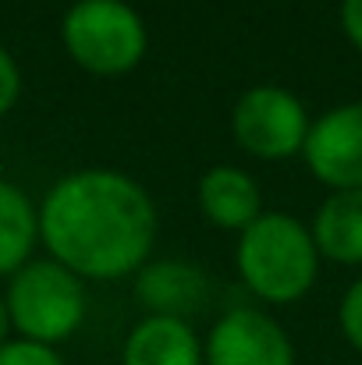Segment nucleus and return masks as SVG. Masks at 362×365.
Here are the masks:
<instances>
[{
    "label": "nucleus",
    "instance_id": "nucleus-3",
    "mask_svg": "<svg viewBox=\"0 0 362 365\" xmlns=\"http://www.w3.org/2000/svg\"><path fill=\"white\" fill-rule=\"evenodd\" d=\"M0 298L11 319V334L46 348L75 337L89 312L86 280L50 255H32L18 273H11Z\"/></svg>",
    "mask_w": 362,
    "mask_h": 365
},
{
    "label": "nucleus",
    "instance_id": "nucleus-11",
    "mask_svg": "<svg viewBox=\"0 0 362 365\" xmlns=\"http://www.w3.org/2000/svg\"><path fill=\"white\" fill-rule=\"evenodd\" d=\"M313 242L320 259L362 266V188L331 192L313 217Z\"/></svg>",
    "mask_w": 362,
    "mask_h": 365
},
{
    "label": "nucleus",
    "instance_id": "nucleus-5",
    "mask_svg": "<svg viewBox=\"0 0 362 365\" xmlns=\"http://www.w3.org/2000/svg\"><path fill=\"white\" fill-rule=\"evenodd\" d=\"M309 114L302 100L284 86H252L231 107V135L256 160L298 156L309 135Z\"/></svg>",
    "mask_w": 362,
    "mask_h": 365
},
{
    "label": "nucleus",
    "instance_id": "nucleus-1",
    "mask_svg": "<svg viewBox=\"0 0 362 365\" xmlns=\"http://www.w3.org/2000/svg\"><path fill=\"white\" fill-rule=\"evenodd\" d=\"M39 213V245L82 280L135 277L156 245L149 192L111 167H82L50 185Z\"/></svg>",
    "mask_w": 362,
    "mask_h": 365
},
{
    "label": "nucleus",
    "instance_id": "nucleus-9",
    "mask_svg": "<svg viewBox=\"0 0 362 365\" xmlns=\"http://www.w3.org/2000/svg\"><path fill=\"white\" fill-rule=\"evenodd\" d=\"M121 365H203V337L188 319L142 316L121 344Z\"/></svg>",
    "mask_w": 362,
    "mask_h": 365
},
{
    "label": "nucleus",
    "instance_id": "nucleus-2",
    "mask_svg": "<svg viewBox=\"0 0 362 365\" xmlns=\"http://www.w3.org/2000/svg\"><path fill=\"white\" fill-rule=\"evenodd\" d=\"M235 266L241 284L256 298L270 305H291L313 291L320 277V248L298 217L263 210L238 235Z\"/></svg>",
    "mask_w": 362,
    "mask_h": 365
},
{
    "label": "nucleus",
    "instance_id": "nucleus-13",
    "mask_svg": "<svg viewBox=\"0 0 362 365\" xmlns=\"http://www.w3.org/2000/svg\"><path fill=\"white\" fill-rule=\"evenodd\" d=\"M0 365H68V362H64V355H61L57 348L11 337V341L0 348Z\"/></svg>",
    "mask_w": 362,
    "mask_h": 365
},
{
    "label": "nucleus",
    "instance_id": "nucleus-10",
    "mask_svg": "<svg viewBox=\"0 0 362 365\" xmlns=\"http://www.w3.org/2000/svg\"><path fill=\"white\" fill-rule=\"evenodd\" d=\"M196 199H199L203 217L221 231H238L241 235L263 213V192H259L256 178L235 163L210 167L196 185Z\"/></svg>",
    "mask_w": 362,
    "mask_h": 365
},
{
    "label": "nucleus",
    "instance_id": "nucleus-4",
    "mask_svg": "<svg viewBox=\"0 0 362 365\" xmlns=\"http://www.w3.org/2000/svg\"><path fill=\"white\" fill-rule=\"evenodd\" d=\"M68 57L100 78H118L142 64L149 32L128 0H75L61 18Z\"/></svg>",
    "mask_w": 362,
    "mask_h": 365
},
{
    "label": "nucleus",
    "instance_id": "nucleus-15",
    "mask_svg": "<svg viewBox=\"0 0 362 365\" xmlns=\"http://www.w3.org/2000/svg\"><path fill=\"white\" fill-rule=\"evenodd\" d=\"M18 96H21V68L11 57V50L0 46V118L18 103Z\"/></svg>",
    "mask_w": 362,
    "mask_h": 365
},
{
    "label": "nucleus",
    "instance_id": "nucleus-17",
    "mask_svg": "<svg viewBox=\"0 0 362 365\" xmlns=\"http://www.w3.org/2000/svg\"><path fill=\"white\" fill-rule=\"evenodd\" d=\"M11 341V319H7V309H4V298H0V348Z\"/></svg>",
    "mask_w": 362,
    "mask_h": 365
},
{
    "label": "nucleus",
    "instance_id": "nucleus-8",
    "mask_svg": "<svg viewBox=\"0 0 362 365\" xmlns=\"http://www.w3.org/2000/svg\"><path fill=\"white\" fill-rule=\"evenodd\" d=\"M206 291H210L206 273L185 259L146 262L135 273V302L146 309V316L188 319V312H196L206 302Z\"/></svg>",
    "mask_w": 362,
    "mask_h": 365
},
{
    "label": "nucleus",
    "instance_id": "nucleus-7",
    "mask_svg": "<svg viewBox=\"0 0 362 365\" xmlns=\"http://www.w3.org/2000/svg\"><path fill=\"white\" fill-rule=\"evenodd\" d=\"M306 167L334 192L362 188V103H341L309 124Z\"/></svg>",
    "mask_w": 362,
    "mask_h": 365
},
{
    "label": "nucleus",
    "instance_id": "nucleus-6",
    "mask_svg": "<svg viewBox=\"0 0 362 365\" xmlns=\"http://www.w3.org/2000/svg\"><path fill=\"white\" fill-rule=\"evenodd\" d=\"M203 365H295V344L273 316L238 305L203 337Z\"/></svg>",
    "mask_w": 362,
    "mask_h": 365
},
{
    "label": "nucleus",
    "instance_id": "nucleus-14",
    "mask_svg": "<svg viewBox=\"0 0 362 365\" xmlns=\"http://www.w3.org/2000/svg\"><path fill=\"white\" fill-rule=\"evenodd\" d=\"M338 323H341L345 341L362 355V277L345 291L341 309H338Z\"/></svg>",
    "mask_w": 362,
    "mask_h": 365
},
{
    "label": "nucleus",
    "instance_id": "nucleus-16",
    "mask_svg": "<svg viewBox=\"0 0 362 365\" xmlns=\"http://www.w3.org/2000/svg\"><path fill=\"white\" fill-rule=\"evenodd\" d=\"M341 29L348 43L362 50V0H341Z\"/></svg>",
    "mask_w": 362,
    "mask_h": 365
},
{
    "label": "nucleus",
    "instance_id": "nucleus-12",
    "mask_svg": "<svg viewBox=\"0 0 362 365\" xmlns=\"http://www.w3.org/2000/svg\"><path fill=\"white\" fill-rule=\"evenodd\" d=\"M39 245V213L36 202L14 181L0 178V277L18 273Z\"/></svg>",
    "mask_w": 362,
    "mask_h": 365
}]
</instances>
